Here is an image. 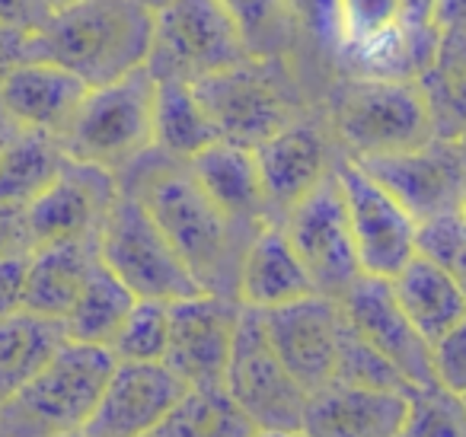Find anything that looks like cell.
<instances>
[{"instance_id": "7", "label": "cell", "mask_w": 466, "mask_h": 437, "mask_svg": "<svg viewBox=\"0 0 466 437\" xmlns=\"http://www.w3.org/2000/svg\"><path fill=\"white\" fill-rule=\"evenodd\" d=\"M99 262L137 297V300L176 303L205 294L176 246L167 239L150 211L131 192H122L99 230Z\"/></svg>"}, {"instance_id": "25", "label": "cell", "mask_w": 466, "mask_h": 437, "mask_svg": "<svg viewBox=\"0 0 466 437\" xmlns=\"http://www.w3.org/2000/svg\"><path fill=\"white\" fill-rule=\"evenodd\" d=\"M218 141L220 135L201 106L195 86L182 84V80H157L154 150L167 154L169 160L188 163Z\"/></svg>"}, {"instance_id": "46", "label": "cell", "mask_w": 466, "mask_h": 437, "mask_svg": "<svg viewBox=\"0 0 466 437\" xmlns=\"http://www.w3.org/2000/svg\"><path fill=\"white\" fill-rule=\"evenodd\" d=\"M256 437H300V431H259Z\"/></svg>"}, {"instance_id": "24", "label": "cell", "mask_w": 466, "mask_h": 437, "mask_svg": "<svg viewBox=\"0 0 466 437\" xmlns=\"http://www.w3.org/2000/svg\"><path fill=\"white\" fill-rule=\"evenodd\" d=\"M390 284H393L402 313L409 316V322L419 329L428 345H438L466 316L463 288L425 256H415Z\"/></svg>"}, {"instance_id": "13", "label": "cell", "mask_w": 466, "mask_h": 437, "mask_svg": "<svg viewBox=\"0 0 466 437\" xmlns=\"http://www.w3.org/2000/svg\"><path fill=\"white\" fill-rule=\"evenodd\" d=\"M122 195L116 173L67 160L61 176L26 208V230L33 249L74 239H99L112 205Z\"/></svg>"}, {"instance_id": "38", "label": "cell", "mask_w": 466, "mask_h": 437, "mask_svg": "<svg viewBox=\"0 0 466 437\" xmlns=\"http://www.w3.org/2000/svg\"><path fill=\"white\" fill-rule=\"evenodd\" d=\"M26 275L29 256L0 259V320L26 313Z\"/></svg>"}, {"instance_id": "3", "label": "cell", "mask_w": 466, "mask_h": 437, "mask_svg": "<svg viewBox=\"0 0 466 437\" xmlns=\"http://www.w3.org/2000/svg\"><path fill=\"white\" fill-rule=\"evenodd\" d=\"M109 348L65 341L0 409V437H67L86 428L116 371Z\"/></svg>"}, {"instance_id": "17", "label": "cell", "mask_w": 466, "mask_h": 437, "mask_svg": "<svg viewBox=\"0 0 466 437\" xmlns=\"http://www.w3.org/2000/svg\"><path fill=\"white\" fill-rule=\"evenodd\" d=\"M188 386L167 364L118 361L86 422V437H150L160 431Z\"/></svg>"}, {"instance_id": "31", "label": "cell", "mask_w": 466, "mask_h": 437, "mask_svg": "<svg viewBox=\"0 0 466 437\" xmlns=\"http://www.w3.org/2000/svg\"><path fill=\"white\" fill-rule=\"evenodd\" d=\"M402 437H466V396L441 383L409 386Z\"/></svg>"}, {"instance_id": "23", "label": "cell", "mask_w": 466, "mask_h": 437, "mask_svg": "<svg viewBox=\"0 0 466 437\" xmlns=\"http://www.w3.org/2000/svg\"><path fill=\"white\" fill-rule=\"evenodd\" d=\"M99 262L96 239H74L29 252L26 313L65 322Z\"/></svg>"}, {"instance_id": "44", "label": "cell", "mask_w": 466, "mask_h": 437, "mask_svg": "<svg viewBox=\"0 0 466 437\" xmlns=\"http://www.w3.org/2000/svg\"><path fill=\"white\" fill-rule=\"evenodd\" d=\"M23 131H26V128H23V125L16 122L14 116H10V112H7V106L0 103V154H4V150H7L10 144H14L16 137L23 135Z\"/></svg>"}, {"instance_id": "48", "label": "cell", "mask_w": 466, "mask_h": 437, "mask_svg": "<svg viewBox=\"0 0 466 437\" xmlns=\"http://www.w3.org/2000/svg\"><path fill=\"white\" fill-rule=\"evenodd\" d=\"M137 4H144V7H147V10H154V14H157V10H160L163 4H167V0H137Z\"/></svg>"}, {"instance_id": "6", "label": "cell", "mask_w": 466, "mask_h": 437, "mask_svg": "<svg viewBox=\"0 0 466 437\" xmlns=\"http://www.w3.org/2000/svg\"><path fill=\"white\" fill-rule=\"evenodd\" d=\"M192 86L220 141L249 150L304 118L298 84L281 58H247Z\"/></svg>"}, {"instance_id": "4", "label": "cell", "mask_w": 466, "mask_h": 437, "mask_svg": "<svg viewBox=\"0 0 466 437\" xmlns=\"http://www.w3.org/2000/svg\"><path fill=\"white\" fill-rule=\"evenodd\" d=\"M329 128L349 160L406 154L434 141L425 97L406 80L345 77L329 97Z\"/></svg>"}, {"instance_id": "28", "label": "cell", "mask_w": 466, "mask_h": 437, "mask_svg": "<svg viewBox=\"0 0 466 437\" xmlns=\"http://www.w3.org/2000/svg\"><path fill=\"white\" fill-rule=\"evenodd\" d=\"M67 157L61 141L46 131H23L0 154V205L26 211L61 176Z\"/></svg>"}, {"instance_id": "49", "label": "cell", "mask_w": 466, "mask_h": 437, "mask_svg": "<svg viewBox=\"0 0 466 437\" xmlns=\"http://www.w3.org/2000/svg\"><path fill=\"white\" fill-rule=\"evenodd\" d=\"M460 211H463V218H466V201H463V208H460Z\"/></svg>"}, {"instance_id": "12", "label": "cell", "mask_w": 466, "mask_h": 437, "mask_svg": "<svg viewBox=\"0 0 466 437\" xmlns=\"http://www.w3.org/2000/svg\"><path fill=\"white\" fill-rule=\"evenodd\" d=\"M240 313L243 303L237 297L220 294H195L169 303V348L163 364L188 390L224 386Z\"/></svg>"}, {"instance_id": "41", "label": "cell", "mask_w": 466, "mask_h": 437, "mask_svg": "<svg viewBox=\"0 0 466 437\" xmlns=\"http://www.w3.org/2000/svg\"><path fill=\"white\" fill-rule=\"evenodd\" d=\"M29 36L33 33L10 29L0 23V80L7 77L14 67H20L29 61Z\"/></svg>"}, {"instance_id": "21", "label": "cell", "mask_w": 466, "mask_h": 437, "mask_svg": "<svg viewBox=\"0 0 466 437\" xmlns=\"http://www.w3.org/2000/svg\"><path fill=\"white\" fill-rule=\"evenodd\" d=\"M188 173L198 182L201 192L230 220L247 227L275 224L272 214H268L256 150L230 141H218L208 150H201L195 160H188Z\"/></svg>"}, {"instance_id": "40", "label": "cell", "mask_w": 466, "mask_h": 437, "mask_svg": "<svg viewBox=\"0 0 466 437\" xmlns=\"http://www.w3.org/2000/svg\"><path fill=\"white\" fill-rule=\"evenodd\" d=\"M33 243H29L26 230V211L23 208L0 205V259L4 256H29Z\"/></svg>"}, {"instance_id": "1", "label": "cell", "mask_w": 466, "mask_h": 437, "mask_svg": "<svg viewBox=\"0 0 466 437\" xmlns=\"http://www.w3.org/2000/svg\"><path fill=\"white\" fill-rule=\"evenodd\" d=\"M118 182L122 192L141 198L205 294L237 297L243 256L259 227L227 218L198 188L188 173V163L169 160L160 150L144 154L135 167L118 176Z\"/></svg>"}, {"instance_id": "39", "label": "cell", "mask_w": 466, "mask_h": 437, "mask_svg": "<svg viewBox=\"0 0 466 437\" xmlns=\"http://www.w3.org/2000/svg\"><path fill=\"white\" fill-rule=\"evenodd\" d=\"M52 14L55 10L48 7V0H0V23L10 29H23V33L46 29Z\"/></svg>"}, {"instance_id": "14", "label": "cell", "mask_w": 466, "mask_h": 437, "mask_svg": "<svg viewBox=\"0 0 466 437\" xmlns=\"http://www.w3.org/2000/svg\"><path fill=\"white\" fill-rule=\"evenodd\" d=\"M355 163L412 214L415 224L460 211L466 201V169L453 141L434 137L419 150Z\"/></svg>"}, {"instance_id": "19", "label": "cell", "mask_w": 466, "mask_h": 437, "mask_svg": "<svg viewBox=\"0 0 466 437\" xmlns=\"http://www.w3.org/2000/svg\"><path fill=\"white\" fill-rule=\"evenodd\" d=\"M406 392L368 390L332 380L310 392L300 434L307 437H402Z\"/></svg>"}, {"instance_id": "30", "label": "cell", "mask_w": 466, "mask_h": 437, "mask_svg": "<svg viewBox=\"0 0 466 437\" xmlns=\"http://www.w3.org/2000/svg\"><path fill=\"white\" fill-rule=\"evenodd\" d=\"M220 7L237 23L249 58H281L291 46L294 14L288 0H220Z\"/></svg>"}, {"instance_id": "10", "label": "cell", "mask_w": 466, "mask_h": 437, "mask_svg": "<svg viewBox=\"0 0 466 437\" xmlns=\"http://www.w3.org/2000/svg\"><path fill=\"white\" fill-rule=\"evenodd\" d=\"M281 227L304 262L317 294L342 300L351 290V284L364 278L355 237H351L345 195L336 179V167L300 205H294L285 214Z\"/></svg>"}, {"instance_id": "37", "label": "cell", "mask_w": 466, "mask_h": 437, "mask_svg": "<svg viewBox=\"0 0 466 437\" xmlns=\"http://www.w3.org/2000/svg\"><path fill=\"white\" fill-rule=\"evenodd\" d=\"M294 20L313 36L339 52L342 42V0H288Z\"/></svg>"}, {"instance_id": "33", "label": "cell", "mask_w": 466, "mask_h": 437, "mask_svg": "<svg viewBox=\"0 0 466 437\" xmlns=\"http://www.w3.org/2000/svg\"><path fill=\"white\" fill-rule=\"evenodd\" d=\"M339 383L351 386H368V390H390V392H406L409 383L387 358L374 351L368 341H361L355 335V329L345 320V335L342 348H339V367H336Z\"/></svg>"}, {"instance_id": "36", "label": "cell", "mask_w": 466, "mask_h": 437, "mask_svg": "<svg viewBox=\"0 0 466 437\" xmlns=\"http://www.w3.org/2000/svg\"><path fill=\"white\" fill-rule=\"evenodd\" d=\"M431 361L438 383L466 396V316L438 345H431Z\"/></svg>"}, {"instance_id": "45", "label": "cell", "mask_w": 466, "mask_h": 437, "mask_svg": "<svg viewBox=\"0 0 466 437\" xmlns=\"http://www.w3.org/2000/svg\"><path fill=\"white\" fill-rule=\"evenodd\" d=\"M453 147H457V154H460V163H463V169H466V131H463V135L457 137V141H453Z\"/></svg>"}, {"instance_id": "43", "label": "cell", "mask_w": 466, "mask_h": 437, "mask_svg": "<svg viewBox=\"0 0 466 437\" xmlns=\"http://www.w3.org/2000/svg\"><path fill=\"white\" fill-rule=\"evenodd\" d=\"M431 7L434 0H402V23L412 29H434Z\"/></svg>"}, {"instance_id": "22", "label": "cell", "mask_w": 466, "mask_h": 437, "mask_svg": "<svg viewBox=\"0 0 466 437\" xmlns=\"http://www.w3.org/2000/svg\"><path fill=\"white\" fill-rule=\"evenodd\" d=\"M313 294H317V288H313L300 256L294 252L285 227L281 224L259 227L247 256H243L237 300L243 307H253L266 313V310L288 307V303L304 300V297Z\"/></svg>"}, {"instance_id": "5", "label": "cell", "mask_w": 466, "mask_h": 437, "mask_svg": "<svg viewBox=\"0 0 466 437\" xmlns=\"http://www.w3.org/2000/svg\"><path fill=\"white\" fill-rule=\"evenodd\" d=\"M157 77L141 67L86 93L74 122L58 137L67 160L122 176L154 150Z\"/></svg>"}, {"instance_id": "47", "label": "cell", "mask_w": 466, "mask_h": 437, "mask_svg": "<svg viewBox=\"0 0 466 437\" xmlns=\"http://www.w3.org/2000/svg\"><path fill=\"white\" fill-rule=\"evenodd\" d=\"M74 4H80V0H48L52 10H65V7H74Z\"/></svg>"}, {"instance_id": "42", "label": "cell", "mask_w": 466, "mask_h": 437, "mask_svg": "<svg viewBox=\"0 0 466 437\" xmlns=\"http://www.w3.org/2000/svg\"><path fill=\"white\" fill-rule=\"evenodd\" d=\"M431 23L441 36L466 33V0H434Z\"/></svg>"}, {"instance_id": "26", "label": "cell", "mask_w": 466, "mask_h": 437, "mask_svg": "<svg viewBox=\"0 0 466 437\" xmlns=\"http://www.w3.org/2000/svg\"><path fill=\"white\" fill-rule=\"evenodd\" d=\"M419 90L438 141H457L466 131V33H444L431 67L421 74Z\"/></svg>"}, {"instance_id": "20", "label": "cell", "mask_w": 466, "mask_h": 437, "mask_svg": "<svg viewBox=\"0 0 466 437\" xmlns=\"http://www.w3.org/2000/svg\"><path fill=\"white\" fill-rule=\"evenodd\" d=\"M90 86L52 61H26L0 80V103L26 131L61 137L74 122Z\"/></svg>"}, {"instance_id": "35", "label": "cell", "mask_w": 466, "mask_h": 437, "mask_svg": "<svg viewBox=\"0 0 466 437\" xmlns=\"http://www.w3.org/2000/svg\"><path fill=\"white\" fill-rule=\"evenodd\" d=\"M402 23V0H342V48H355ZM336 52V55H339Z\"/></svg>"}, {"instance_id": "50", "label": "cell", "mask_w": 466, "mask_h": 437, "mask_svg": "<svg viewBox=\"0 0 466 437\" xmlns=\"http://www.w3.org/2000/svg\"><path fill=\"white\" fill-rule=\"evenodd\" d=\"M150 437H160V434H150Z\"/></svg>"}, {"instance_id": "29", "label": "cell", "mask_w": 466, "mask_h": 437, "mask_svg": "<svg viewBox=\"0 0 466 437\" xmlns=\"http://www.w3.org/2000/svg\"><path fill=\"white\" fill-rule=\"evenodd\" d=\"M160 437H256L253 418L233 402L224 386L186 390L169 418L157 431Z\"/></svg>"}, {"instance_id": "34", "label": "cell", "mask_w": 466, "mask_h": 437, "mask_svg": "<svg viewBox=\"0 0 466 437\" xmlns=\"http://www.w3.org/2000/svg\"><path fill=\"white\" fill-rule=\"evenodd\" d=\"M419 256L444 269L466 294V218L463 211H451L419 224Z\"/></svg>"}, {"instance_id": "27", "label": "cell", "mask_w": 466, "mask_h": 437, "mask_svg": "<svg viewBox=\"0 0 466 437\" xmlns=\"http://www.w3.org/2000/svg\"><path fill=\"white\" fill-rule=\"evenodd\" d=\"M135 303L137 297L103 262H96L84 294L77 297V303L65 320L67 341L90 348H112Z\"/></svg>"}, {"instance_id": "18", "label": "cell", "mask_w": 466, "mask_h": 437, "mask_svg": "<svg viewBox=\"0 0 466 437\" xmlns=\"http://www.w3.org/2000/svg\"><path fill=\"white\" fill-rule=\"evenodd\" d=\"M336 160L339 150H332L323 125L313 118H298L256 147V163H259L268 214L275 224H281L285 214L294 205H300L332 173Z\"/></svg>"}, {"instance_id": "8", "label": "cell", "mask_w": 466, "mask_h": 437, "mask_svg": "<svg viewBox=\"0 0 466 437\" xmlns=\"http://www.w3.org/2000/svg\"><path fill=\"white\" fill-rule=\"evenodd\" d=\"M247 58V42L220 0H167L157 10L147 58L157 80L198 84Z\"/></svg>"}, {"instance_id": "9", "label": "cell", "mask_w": 466, "mask_h": 437, "mask_svg": "<svg viewBox=\"0 0 466 437\" xmlns=\"http://www.w3.org/2000/svg\"><path fill=\"white\" fill-rule=\"evenodd\" d=\"M224 390L259 431H300L310 392L275 354L262 310L243 307Z\"/></svg>"}, {"instance_id": "16", "label": "cell", "mask_w": 466, "mask_h": 437, "mask_svg": "<svg viewBox=\"0 0 466 437\" xmlns=\"http://www.w3.org/2000/svg\"><path fill=\"white\" fill-rule=\"evenodd\" d=\"M349 326L361 341H368L380 358H387L406 377L409 386L438 383L434 377L431 345L419 335V329L402 313L393 294V284L383 278H358L349 294L339 300Z\"/></svg>"}, {"instance_id": "32", "label": "cell", "mask_w": 466, "mask_h": 437, "mask_svg": "<svg viewBox=\"0 0 466 437\" xmlns=\"http://www.w3.org/2000/svg\"><path fill=\"white\" fill-rule=\"evenodd\" d=\"M167 348H169V303L137 300L109 351L116 354V361L163 364L167 361Z\"/></svg>"}, {"instance_id": "15", "label": "cell", "mask_w": 466, "mask_h": 437, "mask_svg": "<svg viewBox=\"0 0 466 437\" xmlns=\"http://www.w3.org/2000/svg\"><path fill=\"white\" fill-rule=\"evenodd\" d=\"M262 320L275 354L307 392L323 390L336 380L345 335V313L339 300L313 294L288 307L266 310Z\"/></svg>"}, {"instance_id": "11", "label": "cell", "mask_w": 466, "mask_h": 437, "mask_svg": "<svg viewBox=\"0 0 466 437\" xmlns=\"http://www.w3.org/2000/svg\"><path fill=\"white\" fill-rule=\"evenodd\" d=\"M336 179L342 186L345 208H349L361 271L370 278L393 281L419 256V246H415L419 224L387 188L377 186L355 160L342 154L336 160Z\"/></svg>"}, {"instance_id": "2", "label": "cell", "mask_w": 466, "mask_h": 437, "mask_svg": "<svg viewBox=\"0 0 466 437\" xmlns=\"http://www.w3.org/2000/svg\"><path fill=\"white\" fill-rule=\"evenodd\" d=\"M157 14L137 0H80L29 36V61L74 71L90 90L147 67Z\"/></svg>"}]
</instances>
